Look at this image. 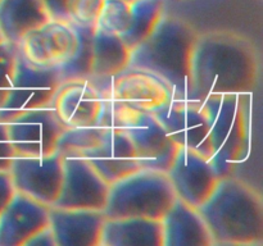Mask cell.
<instances>
[{"mask_svg": "<svg viewBox=\"0 0 263 246\" xmlns=\"http://www.w3.org/2000/svg\"><path fill=\"white\" fill-rule=\"evenodd\" d=\"M259 61L253 44L230 31L199 33L192 59V99L249 95L257 89Z\"/></svg>", "mask_w": 263, "mask_h": 246, "instance_id": "6da1fadb", "label": "cell"}, {"mask_svg": "<svg viewBox=\"0 0 263 246\" xmlns=\"http://www.w3.org/2000/svg\"><path fill=\"white\" fill-rule=\"evenodd\" d=\"M198 35L189 22L166 12L154 32L131 50L128 68L158 77L175 99H192V59Z\"/></svg>", "mask_w": 263, "mask_h": 246, "instance_id": "7a4b0ae2", "label": "cell"}, {"mask_svg": "<svg viewBox=\"0 0 263 246\" xmlns=\"http://www.w3.org/2000/svg\"><path fill=\"white\" fill-rule=\"evenodd\" d=\"M213 245H254L263 240V202L256 190L233 176L220 179L198 208Z\"/></svg>", "mask_w": 263, "mask_h": 246, "instance_id": "3957f363", "label": "cell"}, {"mask_svg": "<svg viewBox=\"0 0 263 246\" xmlns=\"http://www.w3.org/2000/svg\"><path fill=\"white\" fill-rule=\"evenodd\" d=\"M244 95H210L200 99L210 122V161L220 178L233 176L246 160L251 144Z\"/></svg>", "mask_w": 263, "mask_h": 246, "instance_id": "277c9868", "label": "cell"}, {"mask_svg": "<svg viewBox=\"0 0 263 246\" xmlns=\"http://www.w3.org/2000/svg\"><path fill=\"white\" fill-rule=\"evenodd\" d=\"M176 200L164 172L140 169L110 184L105 218L143 217L162 219Z\"/></svg>", "mask_w": 263, "mask_h": 246, "instance_id": "5b68a950", "label": "cell"}, {"mask_svg": "<svg viewBox=\"0 0 263 246\" xmlns=\"http://www.w3.org/2000/svg\"><path fill=\"white\" fill-rule=\"evenodd\" d=\"M61 84L58 69L33 66L17 46L12 84L0 108V120L8 122L23 113L51 105Z\"/></svg>", "mask_w": 263, "mask_h": 246, "instance_id": "8992f818", "label": "cell"}, {"mask_svg": "<svg viewBox=\"0 0 263 246\" xmlns=\"http://www.w3.org/2000/svg\"><path fill=\"white\" fill-rule=\"evenodd\" d=\"M152 113L179 148L192 149L210 159V122L200 101L171 99Z\"/></svg>", "mask_w": 263, "mask_h": 246, "instance_id": "52a82bcc", "label": "cell"}, {"mask_svg": "<svg viewBox=\"0 0 263 246\" xmlns=\"http://www.w3.org/2000/svg\"><path fill=\"white\" fill-rule=\"evenodd\" d=\"M5 123L10 144L18 156L57 153L59 138L67 128L51 105L23 113Z\"/></svg>", "mask_w": 263, "mask_h": 246, "instance_id": "ba28073f", "label": "cell"}, {"mask_svg": "<svg viewBox=\"0 0 263 246\" xmlns=\"http://www.w3.org/2000/svg\"><path fill=\"white\" fill-rule=\"evenodd\" d=\"M90 84L102 97L122 101L145 112H153L175 99L171 90L158 77L141 69L127 68L115 76Z\"/></svg>", "mask_w": 263, "mask_h": 246, "instance_id": "9c48e42d", "label": "cell"}, {"mask_svg": "<svg viewBox=\"0 0 263 246\" xmlns=\"http://www.w3.org/2000/svg\"><path fill=\"white\" fill-rule=\"evenodd\" d=\"M77 45L79 36L71 23L50 18L28 32L17 46L33 66L59 69L71 60Z\"/></svg>", "mask_w": 263, "mask_h": 246, "instance_id": "30bf717a", "label": "cell"}, {"mask_svg": "<svg viewBox=\"0 0 263 246\" xmlns=\"http://www.w3.org/2000/svg\"><path fill=\"white\" fill-rule=\"evenodd\" d=\"M9 172L17 192L48 207L58 199L63 181V158L58 153L44 156L15 155Z\"/></svg>", "mask_w": 263, "mask_h": 246, "instance_id": "8fae6325", "label": "cell"}, {"mask_svg": "<svg viewBox=\"0 0 263 246\" xmlns=\"http://www.w3.org/2000/svg\"><path fill=\"white\" fill-rule=\"evenodd\" d=\"M110 184L86 158H63L61 192L51 207L104 210Z\"/></svg>", "mask_w": 263, "mask_h": 246, "instance_id": "7c38bea8", "label": "cell"}, {"mask_svg": "<svg viewBox=\"0 0 263 246\" xmlns=\"http://www.w3.org/2000/svg\"><path fill=\"white\" fill-rule=\"evenodd\" d=\"M167 176L176 197L194 208L212 195L221 179L207 156L185 148L179 149Z\"/></svg>", "mask_w": 263, "mask_h": 246, "instance_id": "4fadbf2b", "label": "cell"}, {"mask_svg": "<svg viewBox=\"0 0 263 246\" xmlns=\"http://www.w3.org/2000/svg\"><path fill=\"white\" fill-rule=\"evenodd\" d=\"M138 153L143 169L167 173L179 151L152 112H141L135 122L125 130Z\"/></svg>", "mask_w": 263, "mask_h": 246, "instance_id": "5bb4252c", "label": "cell"}, {"mask_svg": "<svg viewBox=\"0 0 263 246\" xmlns=\"http://www.w3.org/2000/svg\"><path fill=\"white\" fill-rule=\"evenodd\" d=\"M50 207L15 192L0 213V246H25L36 232L49 225Z\"/></svg>", "mask_w": 263, "mask_h": 246, "instance_id": "9a60e30c", "label": "cell"}, {"mask_svg": "<svg viewBox=\"0 0 263 246\" xmlns=\"http://www.w3.org/2000/svg\"><path fill=\"white\" fill-rule=\"evenodd\" d=\"M86 159L109 184L143 169L133 141L121 130H104L99 145Z\"/></svg>", "mask_w": 263, "mask_h": 246, "instance_id": "2e32d148", "label": "cell"}, {"mask_svg": "<svg viewBox=\"0 0 263 246\" xmlns=\"http://www.w3.org/2000/svg\"><path fill=\"white\" fill-rule=\"evenodd\" d=\"M105 215L103 210L50 207L49 227L57 246H100Z\"/></svg>", "mask_w": 263, "mask_h": 246, "instance_id": "e0dca14e", "label": "cell"}, {"mask_svg": "<svg viewBox=\"0 0 263 246\" xmlns=\"http://www.w3.org/2000/svg\"><path fill=\"white\" fill-rule=\"evenodd\" d=\"M100 95L89 81L62 82L51 101L61 122L67 128L95 126L100 109Z\"/></svg>", "mask_w": 263, "mask_h": 246, "instance_id": "ac0fdd59", "label": "cell"}, {"mask_svg": "<svg viewBox=\"0 0 263 246\" xmlns=\"http://www.w3.org/2000/svg\"><path fill=\"white\" fill-rule=\"evenodd\" d=\"M163 246H212L213 240L198 208L179 197L162 218Z\"/></svg>", "mask_w": 263, "mask_h": 246, "instance_id": "d6986e66", "label": "cell"}, {"mask_svg": "<svg viewBox=\"0 0 263 246\" xmlns=\"http://www.w3.org/2000/svg\"><path fill=\"white\" fill-rule=\"evenodd\" d=\"M100 246H163L162 220L143 217L105 218Z\"/></svg>", "mask_w": 263, "mask_h": 246, "instance_id": "ffe728a7", "label": "cell"}, {"mask_svg": "<svg viewBox=\"0 0 263 246\" xmlns=\"http://www.w3.org/2000/svg\"><path fill=\"white\" fill-rule=\"evenodd\" d=\"M49 19L41 0H0V31L13 45H18L28 32Z\"/></svg>", "mask_w": 263, "mask_h": 246, "instance_id": "44dd1931", "label": "cell"}, {"mask_svg": "<svg viewBox=\"0 0 263 246\" xmlns=\"http://www.w3.org/2000/svg\"><path fill=\"white\" fill-rule=\"evenodd\" d=\"M131 49L116 33L95 28L92 36V69L89 82L108 78L128 68Z\"/></svg>", "mask_w": 263, "mask_h": 246, "instance_id": "7402d4cb", "label": "cell"}, {"mask_svg": "<svg viewBox=\"0 0 263 246\" xmlns=\"http://www.w3.org/2000/svg\"><path fill=\"white\" fill-rule=\"evenodd\" d=\"M166 13L164 0H133L131 2V22L128 30L121 37L133 50L145 41Z\"/></svg>", "mask_w": 263, "mask_h": 246, "instance_id": "603a6c76", "label": "cell"}, {"mask_svg": "<svg viewBox=\"0 0 263 246\" xmlns=\"http://www.w3.org/2000/svg\"><path fill=\"white\" fill-rule=\"evenodd\" d=\"M72 25V23H71ZM79 36V45L71 60L58 69L62 82L84 79L89 81L92 69V36L95 28L72 25Z\"/></svg>", "mask_w": 263, "mask_h": 246, "instance_id": "cb8c5ba5", "label": "cell"}, {"mask_svg": "<svg viewBox=\"0 0 263 246\" xmlns=\"http://www.w3.org/2000/svg\"><path fill=\"white\" fill-rule=\"evenodd\" d=\"M104 133V128L98 126L66 128L57 146V153L62 158H86L98 145Z\"/></svg>", "mask_w": 263, "mask_h": 246, "instance_id": "d4e9b609", "label": "cell"}, {"mask_svg": "<svg viewBox=\"0 0 263 246\" xmlns=\"http://www.w3.org/2000/svg\"><path fill=\"white\" fill-rule=\"evenodd\" d=\"M100 99L102 101H100L99 114H98L95 126L104 128V130L125 131L128 126L135 122L141 112H145V110H139L136 108L130 107L122 101H117V100L102 96Z\"/></svg>", "mask_w": 263, "mask_h": 246, "instance_id": "484cf974", "label": "cell"}, {"mask_svg": "<svg viewBox=\"0 0 263 246\" xmlns=\"http://www.w3.org/2000/svg\"><path fill=\"white\" fill-rule=\"evenodd\" d=\"M131 2L127 0H104L100 12L98 28L122 36L130 27Z\"/></svg>", "mask_w": 263, "mask_h": 246, "instance_id": "4316f807", "label": "cell"}, {"mask_svg": "<svg viewBox=\"0 0 263 246\" xmlns=\"http://www.w3.org/2000/svg\"><path fill=\"white\" fill-rule=\"evenodd\" d=\"M104 0H69L68 22L81 27L97 28Z\"/></svg>", "mask_w": 263, "mask_h": 246, "instance_id": "83f0119b", "label": "cell"}, {"mask_svg": "<svg viewBox=\"0 0 263 246\" xmlns=\"http://www.w3.org/2000/svg\"><path fill=\"white\" fill-rule=\"evenodd\" d=\"M15 55H17V45L8 44L5 48L0 49V108L9 92L13 72H14Z\"/></svg>", "mask_w": 263, "mask_h": 246, "instance_id": "f1b7e54d", "label": "cell"}, {"mask_svg": "<svg viewBox=\"0 0 263 246\" xmlns=\"http://www.w3.org/2000/svg\"><path fill=\"white\" fill-rule=\"evenodd\" d=\"M15 153L8 136L7 123L0 120V169L9 171L10 164L14 159Z\"/></svg>", "mask_w": 263, "mask_h": 246, "instance_id": "f546056e", "label": "cell"}, {"mask_svg": "<svg viewBox=\"0 0 263 246\" xmlns=\"http://www.w3.org/2000/svg\"><path fill=\"white\" fill-rule=\"evenodd\" d=\"M15 192L17 191H15L10 172L7 169H0V213L9 204Z\"/></svg>", "mask_w": 263, "mask_h": 246, "instance_id": "4dcf8cb0", "label": "cell"}, {"mask_svg": "<svg viewBox=\"0 0 263 246\" xmlns=\"http://www.w3.org/2000/svg\"><path fill=\"white\" fill-rule=\"evenodd\" d=\"M45 5L51 19L68 22V2L69 0H41Z\"/></svg>", "mask_w": 263, "mask_h": 246, "instance_id": "1f68e13d", "label": "cell"}, {"mask_svg": "<svg viewBox=\"0 0 263 246\" xmlns=\"http://www.w3.org/2000/svg\"><path fill=\"white\" fill-rule=\"evenodd\" d=\"M25 246H57L51 228L45 227L27 240Z\"/></svg>", "mask_w": 263, "mask_h": 246, "instance_id": "d6a6232c", "label": "cell"}, {"mask_svg": "<svg viewBox=\"0 0 263 246\" xmlns=\"http://www.w3.org/2000/svg\"><path fill=\"white\" fill-rule=\"evenodd\" d=\"M8 41L5 40L4 38V36H3V33H2V31H0V49H3V48H5V46L8 45Z\"/></svg>", "mask_w": 263, "mask_h": 246, "instance_id": "836d02e7", "label": "cell"}, {"mask_svg": "<svg viewBox=\"0 0 263 246\" xmlns=\"http://www.w3.org/2000/svg\"><path fill=\"white\" fill-rule=\"evenodd\" d=\"M127 2H133V0H127Z\"/></svg>", "mask_w": 263, "mask_h": 246, "instance_id": "e575fe53", "label": "cell"}]
</instances>
